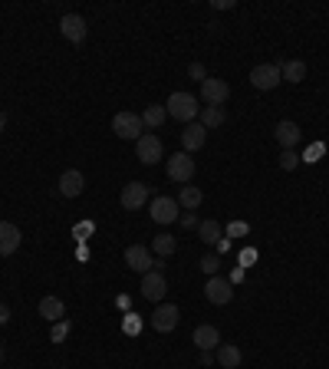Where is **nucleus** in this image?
<instances>
[{
  "label": "nucleus",
  "instance_id": "f257e3e1",
  "mask_svg": "<svg viewBox=\"0 0 329 369\" xmlns=\"http://www.w3.org/2000/svg\"><path fill=\"white\" fill-rule=\"evenodd\" d=\"M164 109H168V116L171 119L188 122V126H191V122L198 119V112H201V109H198V99L191 96V92H171L168 103H164Z\"/></svg>",
  "mask_w": 329,
  "mask_h": 369
},
{
  "label": "nucleus",
  "instance_id": "f03ea898",
  "mask_svg": "<svg viewBox=\"0 0 329 369\" xmlns=\"http://www.w3.org/2000/svg\"><path fill=\"white\" fill-rule=\"evenodd\" d=\"M164 172L171 181H178V185H188L191 178H195V159L188 155V152H175V155H168V165H164Z\"/></svg>",
  "mask_w": 329,
  "mask_h": 369
},
{
  "label": "nucleus",
  "instance_id": "7ed1b4c3",
  "mask_svg": "<svg viewBox=\"0 0 329 369\" xmlns=\"http://www.w3.org/2000/svg\"><path fill=\"white\" fill-rule=\"evenodd\" d=\"M142 129H145V122L138 112H116V119H112V132L119 139H129V142H138Z\"/></svg>",
  "mask_w": 329,
  "mask_h": 369
},
{
  "label": "nucleus",
  "instance_id": "20e7f679",
  "mask_svg": "<svg viewBox=\"0 0 329 369\" xmlns=\"http://www.w3.org/2000/svg\"><path fill=\"white\" fill-rule=\"evenodd\" d=\"M284 83V76H280V63H260V66H254L251 70V86L254 89H277Z\"/></svg>",
  "mask_w": 329,
  "mask_h": 369
},
{
  "label": "nucleus",
  "instance_id": "39448f33",
  "mask_svg": "<svg viewBox=\"0 0 329 369\" xmlns=\"http://www.w3.org/2000/svg\"><path fill=\"white\" fill-rule=\"evenodd\" d=\"M135 155H138V162H142V165L162 162V155H164L162 139H158L155 132H142V139L135 142Z\"/></svg>",
  "mask_w": 329,
  "mask_h": 369
},
{
  "label": "nucleus",
  "instance_id": "423d86ee",
  "mask_svg": "<svg viewBox=\"0 0 329 369\" xmlns=\"http://www.w3.org/2000/svg\"><path fill=\"white\" fill-rule=\"evenodd\" d=\"M178 198H168V195H162V198H151V221L155 224H175L178 221Z\"/></svg>",
  "mask_w": 329,
  "mask_h": 369
},
{
  "label": "nucleus",
  "instance_id": "0eeeda50",
  "mask_svg": "<svg viewBox=\"0 0 329 369\" xmlns=\"http://www.w3.org/2000/svg\"><path fill=\"white\" fill-rule=\"evenodd\" d=\"M164 294H168V281H164L162 270H149V274H142V297H145V300L162 303Z\"/></svg>",
  "mask_w": 329,
  "mask_h": 369
},
{
  "label": "nucleus",
  "instance_id": "6e6552de",
  "mask_svg": "<svg viewBox=\"0 0 329 369\" xmlns=\"http://www.w3.org/2000/svg\"><path fill=\"white\" fill-rule=\"evenodd\" d=\"M227 96H231V86H227V79H217V76H208L204 83H201V99L208 106H224Z\"/></svg>",
  "mask_w": 329,
  "mask_h": 369
},
{
  "label": "nucleus",
  "instance_id": "1a4fd4ad",
  "mask_svg": "<svg viewBox=\"0 0 329 369\" xmlns=\"http://www.w3.org/2000/svg\"><path fill=\"white\" fill-rule=\"evenodd\" d=\"M119 201L125 211H138V208L149 205V185H142V181H129L125 188H122Z\"/></svg>",
  "mask_w": 329,
  "mask_h": 369
},
{
  "label": "nucleus",
  "instance_id": "9d476101",
  "mask_svg": "<svg viewBox=\"0 0 329 369\" xmlns=\"http://www.w3.org/2000/svg\"><path fill=\"white\" fill-rule=\"evenodd\" d=\"M125 264L132 267L135 274H149V270H155L151 251L145 244H129V248H125Z\"/></svg>",
  "mask_w": 329,
  "mask_h": 369
},
{
  "label": "nucleus",
  "instance_id": "9b49d317",
  "mask_svg": "<svg viewBox=\"0 0 329 369\" xmlns=\"http://www.w3.org/2000/svg\"><path fill=\"white\" fill-rule=\"evenodd\" d=\"M204 297H208L211 303L224 307V303L234 300V283L224 281V277H208V283H204Z\"/></svg>",
  "mask_w": 329,
  "mask_h": 369
},
{
  "label": "nucleus",
  "instance_id": "f8f14e48",
  "mask_svg": "<svg viewBox=\"0 0 329 369\" xmlns=\"http://www.w3.org/2000/svg\"><path fill=\"white\" fill-rule=\"evenodd\" d=\"M178 317H181V310L175 303H158L155 313H151V326H155L158 333H171V330L178 326Z\"/></svg>",
  "mask_w": 329,
  "mask_h": 369
},
{
  "label": "nucleus",
  "instance_id": "ddd939ff",
  "mask_svg": "<svg viewBox=\"0 0 329 369\" xmlns=\"http://www.w3.org/2000/svg\"><path fill=\"white\" fill-rule=\"evenodd\" d=\"M60 33L70 40V43H83L86 33H89V27H86V20H83L79 14H63L60 17Z\"/></svg>",
  "mask_w": 329,
  "mask_h": 369
},
{
  "label": "nucleus",
  "instance_id": "4468645a",
  "mask_svg": "<svg viewBox=\"0 0 329 369\" xmlns=\"http://www.w3.org/2000/svg\"><path fill=\"white\" fill-rule=\"evenodd\" d=\"M191 343H195L201 353H211V350H217L221 346V333H217V326L211 323H201L195 330V337H191Z\"/></svg>",
  "mask_w": 329,
  "mask_h": 369
},
{
  "label": "nucleus",
  "instance_id": "2eb2a0df",
  "mask_svg": "<svg viewBox=\"0 0 329 369\" xmlns=\"http://www.w3.org/2000/svg\"><path fill=\"white\" fill-rule=\"evenodd\" d=\"M204 142H208V129H204L201 122L184 126V132H181V146H184V152H188V155H191V152H198V148H204Z\"/></svg>",
  "mask_w": 329,
  "mask_h": 369
},
{
  "label": "nucleus",
  "instance_id": "dca6fc26",
  "mask_svg": "<svg viewBox=\"0 0 329 369\" xmlns=\"http://www.w3.org/2000/svg\"><path fill=\"white\" fill-rule=\"evenodd\" d=\"M83 188H86V178H83V172L66 168V172L60 175V195H63V198H79V195H83Z\"/></svg>",
  "mask_w": 329,
  "mask_h": 369
},
{
  "label": "nucleus",
  "instance_id": "f3484780",
  "mask_svg": "<svg viewBox=\"0 0 329 369\" xmlns=\"http://www.w3.org/2000/svg\"><path fill=\"white\" fill-rule=\"evenodd\" d=\"M20 241H23V235H20V228H17V224L0 221V257L14 254L17 248H20Z\"/></svg>",
  "mask_w": 329,
  "mask_h": 369
},
{
  "label": "nucleus",
  "instance_id": "a211bd4d",
  "mask_svg": "<svg viewBox=\"0 0 329 369\" xmlns=\"http://www.w3.org/2000/svg\"><path fill=\"white\" fill-rule=\"evenodd\" d=\"M214 363H217L221 369H237L240 363H244V353H240L234 343H221L217 353H214Z\"/></svg>",
  "mask_w": 329,
  "mask_h": 369
},
{
  "label": "nucleus",
  "instance_id": "6ab92c4d",
  "mask_svg": "<svg viewBox=\"0 0 329 369\" xmlns=\"http://www.w3.org/2000/svg\"><path fill=\"white\" fill-rule=\"evenodd\" d=\"M273 139H277V142H280L284 148H297V142H299V126H297V122H290V119H284V122H277Z\"/></svg>",
  "mask_w": 329,
  "mask_h": 369
},
{
  "label": "nucleus",
  "instance_id": "aec40b11",
  "mask_svg": "<svg viewBox=\"0 0 329 369\" xmlns=\"http://www.w3.org/2000/svg\"><path fill=\"white\" fill-rule=\"evenodd\" d=\"M280 76H284V83H303L306 79V63L303 59H284L280 63Z\"/></svg>",
  "mask_w": 329,
  "mask_h": 369
},
{
  "label": "nucleus",
  "instance_id": "412c9836",
  "mask_svg": "<svg viewBox=\"0 0 329 369\" xmlns=\"http://www.w3.org/2000/svg\"><path fill=\"white\" fill-rule=\"evenodd\" d=\"M63 313H66V307H63L60 297H43V300H40V317H46L50 323H60Z\"/></svg>",
  "mask_w": 329,
  "mask_h": 369
},
{
  "label": "nucleus",
  "instance_id": "4be33fe9",
  "mask_svg": "<svg viewBox=\"0 0 329 369\" xmlns=\"http://www.w3.org/2000/svg\"><path fill=\"white\" fill-rule=\"evenodd\" d=\"M224 122H227L224 106H204V109H201V126H204V129H217V126H224Z\"/></svg>",
  "mask_w": 329,
  "mask_h": 369
},
{
  "label": "nucleus",
  "instance_id": "5701e85b",
  "mask_svg": "<svg viewBox=\"0 0 329 369\" xmlns=\"http://www.w3.org/2000/svg\"><path fill=\"white\" fill-rule=\"evenodd\" d=\"M201 201H204V195H201V188H198V185H181V192H178V205L181 208L195 211Z\"/></svg>",
  "mask_w": 329,
  "mask_h": 369
},
{
  "label": "nucleus",
  "instance_id": "b1692460",
  "mask_svg": "<svg viewBox=\"0 0 329 369\" xmlns=\"http://www.w3.org/2000/svg\"><path fill=\"white\" fill-rule=\"evenodd\" d=\"M198 237H201L204 244H217V241L224 237V228L217 221H201L198 224Z\"/></svg>",
  "mask_w": 329,
  "mask_h": 369
},
{
  "label": "nucleus",
  "instance_id": "393cba45",
  "mask_svg": "<svg viewBox=\"0 0 329 369\" xmlns=\"http://www.w3.org/2000/svg\"><path fill=\"white\" fill-rule=\"evenodd\" d=\"M175 248H178V241H175L171 235H158L155 241H151V251L162 254V257H171V254H175Z\"/></svg>",
  "mask_w": 329,
  "mask_h": 369
},
{
  "label": "nucleus",
  "instance_id": "a878e982",
  "mask_svg": "<svg viewBox=\"0 0 329 369\" xmlns=\"http://www.w3.org/2000/svg\"><path fill=\"white\" fill-rule=\"evenodd\" d=\"M164 116H168V109H164V106H149V109L142 112V122H145L149 129H158V126L164 122Z\"/></svg>",
  "mask_w": 329,
  "mask_h": 369
},
{
  "label": "nucleus",
  "instance_id": "bb28decb",
  "mask_svg": "<svg viewBox=\"0 0 329 369\" xmlns=\"http://www.w3.org/2000/svg\"><path fill=\"white\" fill-rule=\"evenodd\" d=\"M297 162H299L297 148H284V152H280V168H284V172H293V168H297Z\"/></svg>",
  "mask_w": 329,
  "mask_h": 369
},
{
  "label": "nucleus",
  "instance_id": "cd10ccee",
  "mask_svg": "<svg viewBox=\"0 0 329 369\" xmlns=\"http://www.w3.org/2000/svg\"><path fill=\"white\" fill-rule=\"evenodd\" d=\"M217 264H221V261H217L214 254H208V257H201V270H204L208 277H217Z\"/></svg>",
  "mask_w": 329,
  "mask_h": 369
},
{
  "label": "nucleus",
  "instance_id": "c85d7f7f",
  "mask_svg": "<svg viewBox=\"0 0 329 369\" xmlns=\"http://www.w3.org/2000/svg\"><path fill=\"white\" fill-rule=\"evenodd\" d=\"M178 221L184 224V228H198V224H201V221H198V215H195V211H181V215H178Z\"/></svg>",
  "mask_w": 329,
  "mask_h": 369
},
{
  "label": "nucleus",
  "instance_id": "c756f323",
  "mask_svg": "<svg viewBox=\"0 0 329 369\" xmlns=\"http://www.w3.org/2000/svg\"><path fill=\"white\" fill-rule=\"evenodd\" d=\"M188 73H191V79H201V83L208 79V73H204V66H201V63H191V66H188Z\"/></svg>",
  "mask_w": 329,
  "mask_h": 369
},
{
  "label": "nucleus",
  "instance_id": "7c9ffc66",
  "mask_svg": "<svg viewBox=\"0 0 329 369\" xmlns=\"http://www.w3.org/2000/svg\"><path fill=\"white\" fill-rule=\"evenodd\" d=\"M66 333H70V323H63V320H60V323L53 326V340H56V343H60Z\"/></svg>",
  "mask_w": 329,
  "mask_h": 369
},
{
  "label": "nucleus",
  "instance_id": "2f4dec72",
  "mask_svg": "<svg viewBox=\"0 0 329 369\" xmlns=\"http://www.w3.org/2000/svg\"><path fill=\"white\" fill-rule=\"evenodd\" d=\"M211 7H214V10H234V0H214Z\"/></svg>",
  "mask_w": 329,
  "mask_h": 369
},
{
  "label": "nucleus",
  "instance_id": "473e14b6",
  "mask_svg": "<svg viewBox=\"0 0 329 369\" xmlns=\"http://www.w3.org/2000/svg\"><path fill=\"white\" fill-rule=\"evenodd\" d=\"M7 320H10V307H7V303H0V326L7 323Z\"/></svg>",
  "mask_w": 329,
  "mask_h": 369
},
{
  "label": "nucleus",
  "instance_id": "72a5a7b5",
  "mask_svg": "<svg viewBox=\"0 0 329 369\" xmlns=\"http://www.w3.org/2000/svg\"><path fill=\"white\" fill-rule=\"evenodd\" d=\"M3 129H7V116L0 112V132H3Z\"/></svg>",
  "mask_w": 329,
  "mask_h": 369
},
{
  "label": "nucleus",
  "instance_id": "f704fd0d",
  "mask_svg": "<svg viewBox=\"0 0 329 369\" xmlns=\"http://www.w3.org/2000/svg\"><path fill=\"white\" fill-rule=\"evenodd\" d=\"M0 363H3V346H0Z\"/></svg>",
  "mask_w": 329,
  "mask_h": 369
}]
</instances>
